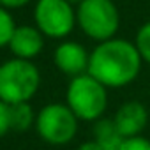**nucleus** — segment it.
I'll use <instances>...</instances> for the list:
<instances>
[{"mask_svg":"<svg viewBox=\"0 0 150 150\" xmlns=\"http://www.w3.org/2000/svg\"><path fill=\"white\" fill-rule=\"evenodd\" d=\"M139 65L141 55L136 46L122 39H110L92 51L87 72L104 87L120 88L138 76Z\"/></svg>","mask_w":150,"mask_h":150,"instance_id":"1","label":"nucleus"},{"mask_svg":"<svg viewBox=\"0 0 150 150\" xmlns=\"http://www.w3.org/2000/svg\"><path fill=\"white\" fill-rule=\"evenodd\" d=\"M41 74L30 60L13 58L0 65V101L13 106L28 103L39 90Z\"/></svg>","mask_w":150,"mask_h":150,"instance_id":"2","label":"nucleus"},{"mask_svg":"<svg viewBox=\"0 0 150 150\" xmlns=\"http://www.w3.org/2000/svg\"><path fill=\"white\" fill-rule=\"evenodd\" d=\"M65 99L76 118L85 122H97L108 106L106 87L92 78L88 72L71 80Z\"/></svg>","mask_w":150,"mask_h":150,"instance_id":"3","label":"nucleus"},{"mask_svg":"<svg viewBox=\"0 0 150 150\" xmlns=\"http://www.w3.org/2000/svg\"><path fill=\"white\" fill-rule=\"evenodd\" d=\"M35 131L50 145H67L78 132V118L67 104L51 103L37 113Z\"/></svg>","mask_w":150,"mask_h":150,"instance_id":"4","label":"nucleus"},{"mask_svg":"<svg viewBox=\"0 0 150 150\" xmlns=\"http://www.w3.org/2000/svg\"><path fill=\"white\" fill-rule=\"evenodd\" d=\"M78 23L96 41H110L118 28V13L111 0H83L78 7Z\"/></svg>","mask_w":150,"mask_h":150,"instance_id":"5","label":"nucleus"},{"mask_svg":"<svg viewBox=\"0 0 150 150\" xmlns=\"http://www.w3.org/2000/svg\"><path fill=\"white\" fill-rule=\"evenodd\" d=\"M34 18L39 32L48 37H65L74 27V13L67 0H39Z\"/></svg>","mask_w":150,"mask_h":150,"instance_id":"6","label":"nucleus"},{"mask_svg":"<svg viewBox=\"0 0 150 150\" xmlns=\"http://www.w3.org/2000/svg\"><path fill=\"white\" fill-rule=\"evenodd\" d=\"M88 60L90 57L78 42H62L55 50V65L72 78L87 74L85 71H88Z\"/></svg>","mask_w":150,"mask_h":150,"instance_id":"7","label":"nucleus"},{"mask_svg":"<svg viewBox=\"0 0 150 150\" xmlns=\"http://www.w3.org/2000/svg\"><path fill=\"white\" fill-rule=\"evenodd\" d=\"M148 120V113L146 108L138 103V101H129L125 104H122L117 113H115V125L118 129V132L127 139V138H136L139 136V132L145 129Z\"/></svg>","mask_w":150,"mask_h":150,"instance_id":"8","label":"nucleus"},{"mask_svg":"<svg viewBox=\"0 0 150 150\" xmlns=\"http://www.w3.org/2000/svg\"><path fill=\"white\" fill-rule=\"evenodd\" d=\"M42 46H44L42 34L37 28L28 27V25L16 27V30L13 34V39L9 42V48H11L13 55L16 58H21V60L34 58L35 55L41 53Z\"/></svg>","mask_w":150,"mask_h":150,"instance_id":"9","label":"nucleus"},{"mask_svg":"<svg viewBox=\"0 0 150 150\" xmlns=\"http://www.w3.org/2000/svg\"><path fill=\"white\" fill-rule=\"evenodd\" d=\"M124 136L118 132L113 118H99L94 125V141L103 150H120L124 145Z\"/></svg>","mask_w":150,"mask_h":150,"instance_id":"10","label":"nucleus"},{"mask_svg":"<svg viewBox=\"0 0 150 150\" xmlns=\"http://www.w3.org/2000/svg\"><path fill=\"white\" fill-rule=\"evenodd\" d=\"M35 118L37 117L34 115V110L28 103L11 106V131L25 132L32 125H35Z\"/></svg>","mask_w":150,"mask_h":150,"instance_id":"11","label":"nucleus"},{"mask_svg":"<svg viewBox=\"0 0 150 150\" xmlns=\"http://www.w3.org/2000/svg\"><path fill=\"white\" fill-rule=\"evenodd\" d=\"M14 30H16V27H14L13 16L9 14V11L0 7V48L11 42Z\"/></svg>","mask_w":150,"mask_h":150,"instance_id":"12","label":"nucleus"},{"mask_svg":"<svg viewBox=\"0 0 150 150\" xmlns=\"http://www.w3.org/2000/svg\"><path fill=\"white\" fill-rule=\"evenodd\" d=\"M136 48H138L141 58L150 64V21L139 28L138 37H136Z\"/></svg>","mask_w":150,"mask_h":150,"instance_id":"13","label":"nucleus"},{"mask_svg":"<svg viewBox=\"0 0 150 150\" xmlns=\"http://www.w3.org/2000/svg\"><path fill=\"white\" fill-rule=\"evenodd\" d=\"M11 131V106L0 101V138Z\"/></svg>","mask_w":150,"mask_h":150,"instance_id":"14","label":"nucleus"},{"mask_svg":"<svg viewBox=\"0 0 150 150\" xmlns=\"http://www.w3.org/2000/svg\"><path fill=\"white\" fill-rule=\"evenodd\" d=\"M120 150H150V139H146L143 136L127 138V139H124V145Z\"/></svg>","mask_w":150,"mask_h":150,"instance_id":"15","label":"nucleus"},{"mask_svg":"<svg viewBox=\"0 0 150 150\" xmlns=\"http://www.w3.org/2000/svg\"><path fill=\"white\" fill-rule=\"evenodd\" d=\"M28 2L30 0H0V6L6 7V9H14V7H21Z\"/></svg>","mask_w":150,"mask_h":150,"instance_id":"16","label":"nucleus"},{"mask_svg":"<svg viewBox=\"0 0 150 150\" xmlns=\"http://www.w3.org/2000/svg\"><path fill=\"white\" fill-rule=\"evenodd\" d=\"M76 150H103V148H101L94 139H92V141H85V143H81Z\"/></svg>","mask_w":150,"mask_h":150,"instance_id":"17","label":"nucleus"},{"mask_svg":"<svg viewBox=\"0 0 150 150\" xmlns=\"http://www.w3.org/2000/svg\"><path fill=\"white\" fill-rule=\"evenodd\" d=\"M67 2H69V4H81L83 0H67Z\"/></svg>","mask_w":150,"mask_h":150,"instance_id":"18","label":"nucleus"}]
</instances>
